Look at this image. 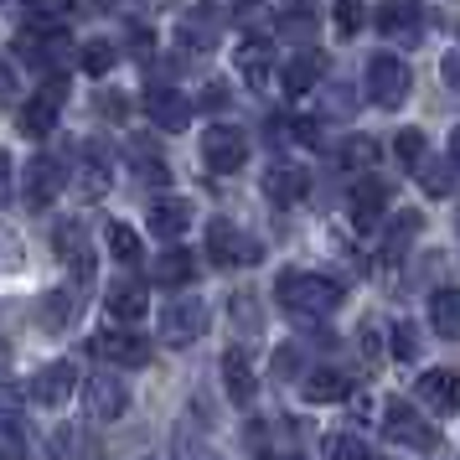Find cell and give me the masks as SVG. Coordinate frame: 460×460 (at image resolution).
<instances>
[{
	"mask_svg": "<svg viewBox=\"0 0 460 460\" xmlns=\"http://www.w3.org/2000/svg\"><path fill=\"white\" fill-rule=\"evenodd\" d=\"M274 295H279L285 311L305 315V321H321V315H332L341 305V285L326 279V274H311V270H285L274 279Z\"/></svg>",
	"mask_w": 460,
	"mask_h": 460,
	"instance_id": "cell-1",
	"label": "cell"
},
{
	"mask_svg": "<svg viewBox=\"0 0 460 460\" xmlns=\"http://www.w3.org/2000/svg\"><path fill=\"white\" fill-rule=\"evenodd\" d=\"M409 88H414V78H409V67L398 63L394 52L367 58V99H373L377 109H398L409 99Z\"/></svg>",
	"mask_w": 460,
	"mask_h": 460,
	"instance_id": "cell-2",
	"label": "cell"
},
{
	"mask_svg": "<svg viewBox=\"0 0 460 460\" xmlns=\"http://www.w3.org/2000/svg\"><path fill=\"white\" fill-rule=\"evenodd\" d=\"M84 414L93 419V424H114V419H125L129 414V388H125V377H114V373H93L84 383Z\"/></svg>",
	"mask_w": 460,
	"mask_h": 460,
	"instance_id": "cell-3",
	"label": "cell"
},
{
	"mask_svg": "<svg viewBox=\"0 0 460 460\" xmlns=\"http://www.w3.org/2000/svg\"><path fill=\"white\" fill-rule=\"evenodd\" d=\"M202 332H208V305L197 295H176L161 311V341L166 347H191Z\"/></svg>",
	"mask_w": 460,
	"mask_h": 460,
	"instance_id": "cell-4",
	"label": "cell"
},
{
	"mask_svg": "<svg viewBox=\"0 0 460 460\" xmlns=\"http://www.w3.org/2000/svg\"><path fill=\"white\" fill-rule=\"evenodd\" d=\"M243 155H249V140L238 125H208L202 129V161L208 171L228 176V171H243Z\"/></svg>",
	"mask_w": 460,
	"mask_h": 460,
	"instance_id": "cell-5",
	"label": "cell"
},
{
	"mask_svg": "<svg viewBox=\"0 0 460 460\" xmlns=\"http://www.w3.org/2000/svg\"><path fill=\"white\" fill-rule=\"evenodd\" d=\"M383 429H388L394 445H409V450H435L439 445V429L429 424V419H419L403 398H394V403L383 409Z\"/></svg>",
	"mask_w": 460,
	"mask_h": 460,
	"instance_id": "cell-6",
	"label": "cell"
},
{
	"mask_svg": "<svg viewBox=\"0 0 460 460\" xmlns=\"http://www.w3.org/2000/svg\"><path fill=\"white\" fill-rule=\"evenodd\" d=\"M146 114H150V125H161L166 135H181V129L191 125V99L171 84H150L146 88Z\"/></svg>",
	"mask_w": 460,
	"mask_h": 460,
	"instance_id": "cell-7",
	"label": "cell"
},
{
	"mask_svg": "<svg viewBox=\"0 0 460 460\" xmlns=\"http://www.w3.org/2000/svg\"><path fill=\"white\" fill-rule=\"evenodd\" d=\"M67 187V166L58 161V155H37L31 166H26V202L31 208H52L58 202V191Z\"/></svg>",
	"mask_w": 460,
	"mask_h": 460,
	"instance_id": "cell-8",
	"label": "cell"
},
{
	"mask_svg": "<svg viewBox=\"0 0 460 460\" xmlns=\"http://www.w3.org/2000/svg\"><path fill=\"white\" fill-rule=\"evenodd\" d=\"M58 109H63V84L52 78V84L37 93V99H26L22 114H16V129H22L26 140H42L47 129L58 125Z\"/></svg>",
	"mask_w": 460,
	"mask_h": 460,
	"instance_id": "cell-9",
	"label": "cell"
},
{
	"mask_svg": "<svg viewBox=\"0 0 460 460\" xmlns=\"http://www.w3.org/2000/svg\"><path fill=\"white\" fill-rule=\"evenodd\" d=\"M208 253H212V264H259L264 259V249L253 238H238L233 223H223V217L208 228Z\"/></svg>",
	"mask_w": 460,
	"mask_h": 460,
	"instance_id": "cell-10",
	"label": "cell"
},
{
	"mask_svg": "<svg viewBox=\"0 0 460 460\" xmlns=\"http://www.w3.org/2000/svg\"><path fill=\"white\" fill-rule=\"evenodd\" d=\"M109 181H114V150H109V140H88L78 150V187L88 197H104Z\"/></svg>",
	"mask_w": 460,
	"mask_h": 460,
	"instance_id": "cell-11",
	"label": "cell"
},
{
	"mask_svg": "<svg viewBox=\"0 0 460 460\" xmlns=\"http://www.w3.org/2000/svg\"><path fill=\"white\" fill-rule=\"evenodd\" d=\"M93 352L104 357V362H119V367H146L150 341L140 332H99L93 336Z\"/></svg>",
	"mask_w": 460,
	"mask_h": 460,
	"instance_id": "cell-12",
	"label": "cell"
},
{
	"mask_svg": "<svg viewBox=\"0 0 460 460\" xmlns=\"http://www.w3.org/2000/svg\"><path fill=\"white\" fill-rule=\"evenodd\" d=\"M73 383H78V367H73V362H47V367H37V377H31L26 394L37 398L42 409H58V403L73 394Z\"/></svg>",
	"mask_w": 460,
	"mask_h": 460,
	"instance_id": "cell-13",
	"label": "cell"
},
{
	"mask_svg": "<svg viewBox=\"0 0 460 460\" xmlns=\"http://www.w3.org/2000/svg\"><path fill=\"white\" fill-rule=\"evenodd\" d=\"M321 78H326V58H321L315 47H300V52H295V58H285V67H279V84H285V93H311Z\"/></svg>",
	"mask_w": 460,
	"mask_h": 460,
	"instance_id": "cell-14",
	"label": "cell"
},
{
	"mask_svg": "<svg viewBox=\"0 0 460 460\" xmlns=\"http://www.w3.org/2000/svg\"><path fill=\"white\" fill-rule=\"evenodd\" d=\"M217 37H223V16L217 11H187L181 22H176V42L181 47H191V52H212L217 47Z\"/></svg>",
	"mask_w": 460,
	"mask_h": 460,
	"instance_id": "cell-15",
	"label": "cell"
},
{
	"mask_svg": "<svg viewBox=\"0 0 460 460\" xmlns=\"http://www.w3.org/2000/svg\"><path fill=\"white\" fill-rule=\"evenodd\" d=\"M419 398L439 409V414H456L460 409V367H429L419 377Z\"/></svg>",
	"mask_w": 460,
	"mask_h": 460,
	"instance_id": "cell-16",
	"label": "cell"
},
{
	"mask_svg": "<svg viewBox=\"0 0 460 460\" xmlns=\"http://www.w3.org/2000/svg\"><path fill=\"white\" fill-rule=\"evenodd\" d=\"M233 63H238V73H243V84L270 88V78H274V47H270V37H243Z\"/></svg>",
	"mask_w": 460,
	"mask_h": 460,
	"instance_id": "cell-17",
	"label": "cell"
},
{
	"mask_svg": "<svg viewBox=\"0 0 460 460\" xmlns=\"http://www.w3.org/2000/svg\"><path fill=\"white\" fill-rule=\"evenodd\" d=\"M305 187H311L305 166H290V161H279V166L264 171V197H270V202H279V208H295V202L305 197Z\"/></svg>",
	"mask_w": 460,
	"mask_h": 460,
	"instance_id": "cell-18",
	"label": "cell"
},
{
	"mask_svg": "<svg viewBox=\"0 0 460 460\" xmlns=\"http://www.w3.org/2000/svg\"><path fill=\"white\" fill-rule=\"evenodd\" d=\"M47 456L52 460H104V445L88 435V429L63 424V429H52V439H47Z\"/></svg>",
	"mask_w": 460,
	"mask_h": 460,
	"instance_id": "cell-19",
	"label": "cell"
},
{
	"mask_svg": "<svg viewBox=\"0 0 460 460\" xmlns=\"http://www.w3.org/2000/svg\"><path fill=\"white\" fill-rule=\"evenodd\" d=\"M187 228H191L187 197H155V202H150V233H155V238H181Z\"/></svg>",
	"mask_w": 460,
	"mask_h": 460,
	"instance_id": "cell-20",
	"label": "cell"
},
{
	"mask_svg": "<svg viewBox=\"0 0 460 460\" xmlns=\"http://www.w3.org/2000/svg\"><path fill=\"white\" fill-rule=\"evenodd\" d=\"M52 243H58V259L78 270V279H88V274H93V253H88V238H84V228H78V223H58Z\"/></svg>",
	"mask_w": 460,
	"mask_h": 460,
	"instance_id": "cell-21",
	"label": "cell"
},
{
	"mask_svg": "<svg viewBox=\"0 0 460 460\" xmlns=\"http://www.w3.org/2000/svg\"><path fill=\"white\" fill-rule=\"evenodd\" d=\"M383 208H388V187L377 176H367V181L352 187V223L357 228H373L377 217H383Z\"/></svg>",
	"mask_w": 460,
	"mask_h": 460,
	"instance_id": "cell-22",
	"label": "cell"
},
{
	"mask_svg": "<svg viewBox=\"0 0 460 460\" xmlns=\"http://www.w3.org/2000/svg\"><path fill=\"white\" fill-rule=\"evenodd\" d=\"M377 26H383V37H394V42H409L414 47V37H419V26H424V16H419V5H383L377 11Z\"/></svg>",
	"mask_w": 460,
	"mask_h": 460,
	"instance_id": "cell-23",
	"label": "cell"
},
{
	"mask_svg": "<svg viewBox=\"0 0 460 460\" xmlns=\"http://www.w3.org/2000/svg\"><path fill=\"white\" fill-rule=\"evenodd\" d=\"M223 383H228V398L233 403H249L253 394H259V377H253V367H249V357L238 352H223Z\"/></svg>",
	"mask_w": 460,
	"mask_h": 460,
	"instance_id": "cell-24",
	"label": "cell"
},
{
	"mask_svg": "<svg viewBox=\"0 0 460 460\" xmlns=\"http://www.w3.org/2000/svg\"><path fill=\"white\" fill-rule=\"evenodd\" d=\"M84 311V290H73V285H63V290H52L42 300V326L47 332H67V321Z\"/></svg>",
	"mask_w": 460,
	"mask_h": 460,
	"instance_id": "cell-25",
	"label": "cell"
},
{
	"mask_svg": "<svg viewBox=\"0 0 460 460\" xmlns=\"http://www.w3.org/2000/svg\"><path fill=\"white\" fill-rule=\"evenodd\" d=\"M300 394L311 398V403H336V398L352 394V377L336 373V367H315V373L305 377V388H300Z\"/></svg>",
	"mask_w": 460,
	"mask_h": 460,
	"instance_id": "cell-26",
	"label": "cell"
},
{
	"mask_svg": "<svg viewBox=\"0 0 460 460\" xmlns=\"http://www.w3.org/2000/svg\"><path fill=\"white\" fill-rule=\"evenodd\" d=\"M104 305H109V315H114V321H125V326H129V321H140V315L150 311V295L140 290V285H114Z\"/></svg>",
	"mask_w": 460,
	"mask_h": 460,
	"instance_id": "cell-27",
	"label": "cell"
},
{
	"mask_svg": "<svg viewBox=\"0 0 460 460\" xmlns=\"http://www.w3.org/2000/svg\"><path fill=\"white\" fill-rule=\"evenodd\" d=\"M0 460H31V439L11 409H0Z\"/></svg>",
	"mask_w": 460,
	"mask_h": 460,
	"instance_id": "cell-28",
	"label": "cell"
},
{
	"mask_svg": "<svg viewBox=\"0 0 460 460\" xmlns=\"http://www.w3.org/2000/svg\"><path fill=\"white\" fill-rule=\"evenodd\" d=\"M22 37L31 42H67V16H58V11H31L22 22Z\"/></svg>",
	"mask_w": 460,
	"mask_h": 460,
	"instance_id": "cell-29",
	"label": "cell"
},
{
	"mask_svg": "<svg viewBox=\"0 0 460 460\" xmlns=\"http://www.w3.org/2000/svg\"><path fill=\"white\" fill-rule=\"evenodd\" d=\"M191 274H197V259L187 249H161V259H155V279L161 285H187Z\"/></svg>",
	"mask_w": 460,
	"mask_h": 460,
	"instance_id": "cell-30",
	"label": "cell"
},
{
	"mask_svg": "<svg viewBox=\"0 0 460 460\" xmlns=\"http://www.w3.org/2000/svg\"><path fill=\"white\" fill-rule=\"evenodd\" d=\"M429 321L439 336H460V290H435L429 300Z\"/></svg>",
	"mask_w": 460,
	"mask_h": 460,
	"instance_id": "cell-31",
	"label": "cell"
},
{
	"mask_svg": "<svg viewBox=\"0 0 460 460\" xmlns=\"http://www.w3.org/2000/svg\"><path fill=\"white\" fill-rule=\"evenodd\" d=\"M129 155H135V176H140V181H161V187L171 181L166 161L150 150V140H129Z\"/></svg>",
	"mask_w": 460,
	"mask_h": 460,
	"instance_id": "cell-32",
	"label": "cell"
},
{
	"mask_svg": "<svg viewBox=\"0 0 460 460\" xmlns=\"http://www.w3.org/2000/svg\"><path fill=\"white\" fill-rule=\"evenodd\" d=\"M104 243H109V253H114L119 264H135V259H140V238H135V228H129V223H109Z\"/></svg>",
	"mask_w": 460,
	"mask_h": 460,
	"instance_id": "cell-33",
	"label": "cell"
},
{
	"mask_svg": "<svg viewBox=\"0 0 460 460\" xmlns=\"http://www.w3.org/2000/svg\"><path fill=\"white\" fill-rule=\"evenodd\" d=\"M414 176H419V187L429 191V197H445V191H450V176H456V166H450V161H424Z\"/></svg>",
	"mask_w": 460,
	"mask_h": 460,
	"instance_id": "cell-34",
	"label": "cell"
},
{
	"mask_svg": "<svg viewBox=\"0 0 460 460\" xmlns=\"http://www.w3.org/2000/svg\"><path fill=\"white\" fill-rule=\"evenodd\" d=\"M326 460H377L367 450V439L357 435H326Z\"/></svg>",
	"mask_w": 460,
	"mask_h": 460,
	"instance_id": "cell-35",
	"label": "cell"
},
{
	"mask_svg": "<svg viewBox=\"0 0 460 460\" xmlns=\"http://www.w3.org/2000/svg\"><path fill=\"white\" fill-rule=\"evenodd\" d=\"M388 347H394L398 362H414V357H419V332H414V321H398L394 336H388Z\"/></svg>",
	"mask_w": 460,
	"mask_h": 460,
	"instance_id": "cell-36",
	"label": "cell"
},
{
	"mask_svg": "<svg viewBox=\"0 0 460 460\" xmlns=\"http://www.w3.org/2000/svg\"><path fill=\"white\" fill-rule=\"evenodd\" d=\"M394 150H398V161H403V166H414V171L429 161V155H424V135H419V129H403V135L394 140Z\"/></svg>",
	"mask_w": 460,
	"mask_h": 460,
	"instance_id": "cell-37",
	"label": "cell"
},
{
	"mask_svg": "<svg viewBox=\"0 0 460 460\" xmlns=\"http://www.w3.org/2000/svg\"><path fill=\"white\" fill-rule=\"evenodd\" d=\"M171 456H176V460H223L212 445H202V439H191V435H176V439H171Z\"/></svg>",
	"mask_w": 460,
	"mask_h": 460,
	"instance_id": "cell-38",
	"label": "cell"
},
{
	"mask_svg": "<svg viewBox=\"0 0 460 460\" xmlns=\"http://www.w3.org/2000/svg\"><path fill=\"white\" fill-rule=\"evenodd\" d=\"M341 161H347V166H373L377 146H373V140H362V135H352V140L341 146Z\"/></svg>",
	"mask_w": 460,
	"mask_h": 460,
	"instance_id": "cell-39",
	"label": "cell"
},
{
	"mask_svg": "<svg viewBox=\"0 0 460 460\" xmlns=\"http://www.w3.org/2000/svg\"><path fill=\"white\" fill-rule=\"evenodd\" d=\"M419 228H424V217H419V212H403V217L394 223V233H388V253H398V249H403V243H409V238H414Z\"/></svg>",
	"mask_w": 460,
	"mask_h": 460,
	"instance_id": "cell-40",
	"label": "cell"
},
{
	"mask_svg": "<svg viewBox=\"0 0 460 460\" xmlns=\"http://www.w3.org/2000/svg\"><path fill=\"white\" fill-rule=\"evenodd\" d=\"M84 67L93 73V78H99V73H109V67H114V47H109V42H88L84 47Z\"/></svg>",
	"mask_w": 460,
	"mask_h": 460,
	"instance_id": "cell-41",
	"label": "cell"
},
{
	"mask_svg": "<svg viewBox=\"0 0 460 460\" xmlns=\"http://www.w3.org/2000/svg\"><path fill=\"white\" fill-rule=\"evenodd\" d=\"M11 270H22V243H16L11 228H0V274H11Z\"/></svg>",
	"mask_w": 460,
	"mask_h": 460,
	"instance_id": "cell-42",
	"label": "cell"
},
{
	"mask_svg": "<svg viewBox=\"0 0 460 460\" xmlns=\"http://www.w3.org/2000/svg\"><path fill=\"white\" fill-rule=\"evenodd\" d=\"M279 31H300V37H311V31H315V16H305V11H290V16H279Z\"/></svg>",
	"mask_w": 460,
	"mask_h": 460,
	"instance_id": "cell-43",
	"label": "cell"
},
{
	"mask_svg": "<svg viewBox=\"0 0 460 460\" xmlns=\"http://www.w3.org/2000/svg\"><path fill=\"white\" fill-rule=\"evenodd\" d=\"M295 367H300V352H295V347L274 352V373H279V377H295Z\"/></svg>",
	"mask_w": 460,
	"mask_h": 460,
	"instance_id": "cell-44",
	"label": "cell"
},
{
	"mask_svg": "<svg viewBox=\"0 0 460 460\" xmlns=\"http://www.w3.org/2000/svg\"><path fill=\"white\" fill-rule=\"evenodd\" d=\"M439 73H445V84H450V88L460 93V47H456V52H445V63H439Z\"/></svg>",
	"mask_w": 460,
	"mask_h": 460,
	"instance_id": "cell-45",
	"label": "cell"
},
{
	"mask_svg": "<svg viewBox=\"0 0 460 460\" xmlns=\"http://www.w3.org/2000/svg\"><path fill=\"white\" fill-rule=\"evenodd\" d=\"M336 26L341 31H357L362 26V5H336Z\"/></svg>",
	"mask_w": 460,
	"mask_h": 460,
	"instance_id": "cell-46",
	"label": "cell"
},
{
	"mask_svg": "<svg viewBox=\"0 0 460 460\" xmlns=\"http://www.w3.org/2000/svg\"><path fill=\"white\" fill-rule=\"evenodd\" d=\"M233 321H249V326H259V305H253L249 295H238V300H233Z\"/></svg>",
	"mask_w": 460,
	"mask_h": 460,
	"instance_id": "cell-47",
	"label": "cell"
},
{
	"mask_svg": "<svg viewBox=\"0 0 460 460\" xmlns=\"http://www.w3.org/2000/svg\"><path fill=\"white\" fill-rule=\"evenodd\" d=\"M11 155H5V150H0V208H5V202H11Z\"/></svg>",
	"mask_w": 460,
	"mask_h": 460,
	"instance_id": "cell-48",
	"label": "cell"
},
{
	"mask_svg": "<svg viewBox=\"0 0 460 460\" xmlns=\"http://www.w3.org/2000/svg\"><path fill=\"white\" fill-rule=\"evenodd\" d=\"M99 109H104V114H119V119H125V99H114V93H99Z\"/></svg>",
	"mask_w": 460,
	"mask_h": 460,
	"instance_id": "cell-49",
	"label": "cell"
},
{
	"mask_svg": "<svg viewBox=\"0 0 460 460\" xmlns=\"http://www.w3.org/2000/svg\"><path fill=\"white\" fill-rule=\"evenodd\" d=\"M11 88H16V73H11V63H0V99H11Z\"/></svg>",
	"mask_w": 460,
	"mask_h": 460,
	"instance_id": "cell-50",
	"label": "cell"
},
{
	"mask_svg": "<svg viewBox=\"0 0 460 460\" xmlns=\"http://www.w3.org/2000/svg\"><path fill=\"white\" fill-rule=\"evenodd\" d=\"M445 161H450V166H456V171H460V125H456V129H450V150H445Z\"/></svg>",
	"mask_w": 460,
	"mask_h": 460,
	"instance_id": "cell-51",
	"label": "cell"
},
{
	"mask_svg": "<svg viewBox=\"0 0 460 460\" xmlns=\"http://www.w3.org/2000/svg\"><path fill=\"white\" fill-rule=\"evenodd\" d=\"M253 460H295V456H285V450H259Z\"/></svg>",
	"mask_w": 460,
	"mask_h": 460,
	"instance_id": "cell-52",
	"label": "cell"
}]
</instances>
